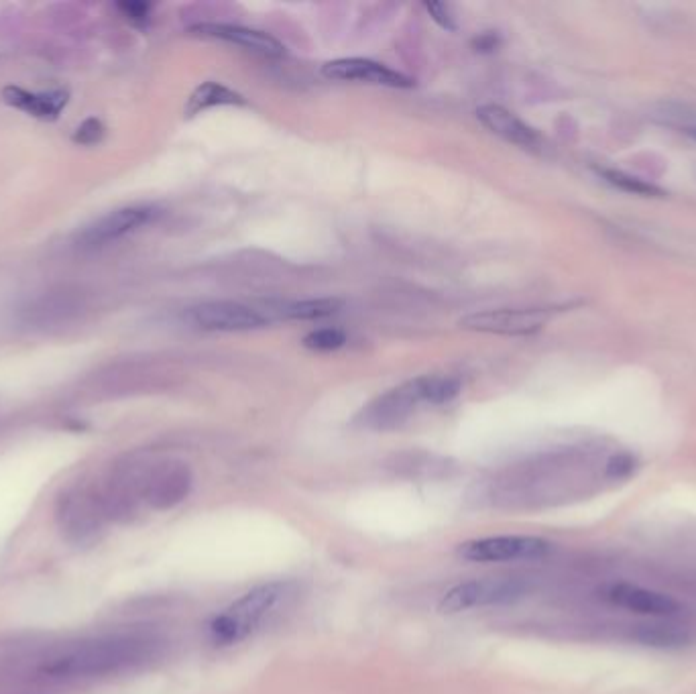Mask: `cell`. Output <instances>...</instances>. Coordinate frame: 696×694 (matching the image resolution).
Here are the masks:
<instances>
[{
	"mask_svg": "<svg viewBox=\"0 0 696 694\" xmlns=\"http://www.w3.org/2000/svg\"><path fill=\"white\" fill-rule=\"evenodd\" d=\"M161 652L163 640L159 635L151 631H125L45 654L37 660L35 668L45 682L60 684L129 672L155 662Z\"/></svg>",
	"mask_w": 696,
	"mask_h": 694,
	"instance_id": "obj_1",
	"label": "cell"
},
{
	"mask_svg": "<svg viewBox=\"0 0 696 694\" xmlns=\"http://www.w3.org/2000/svg\"><path fill=\"white\" fill-rule=\"evenodd\" d=\"M342 308V302L336 298H318L302 302H275L267 304L265 310H259L267 322L271 320H320L336 314Z\"/></svg>",
	"mask_w": 696,
	"mask_h": 694,
	"instance_id": "obj_16",
	"label": "cell"
},
{
	"mask_svg": "<svg viewBox=\"0 0 696 694\" xmlns=\"http://www.w3.org/2000/svg\"><path fill=\"white\" fill-rule=\"evenodd\" d=\"M346 342V334L338 328H320L310 332L304 338V346L310 351H318V353H330L340 349V346Z\"/></svg>",
	"mask_w": 696,
	"mask_h": 694,
	"instance_id": "obj_20",
	"label": "cell"
},
{
	"mask_svg": "<svg viewBox=\"0 0 696 694\" xmlns=\"http://www.w3.org/2000/svg\"><path fill=\"white\" fill-rule=\"evenodd\" d=\"M55 522L68 542L88 546L100 538L108 519L96 491L88 487H74L57 499Z\"/></svg>",
	"mask_w": 696,
	"mask_h": 694,
	"instance_id": "obj_4",
	"label": "cell"
},
{
	"mask_svg": "<svg viewBox=\"0 0 696 694\" xmlns=\"http://www.w3.org/2000/svg\"><path fill=\"white\" fill-rule=\"evenodd\" d=\"M422 403H428L426 377L412 379L379 395L359 414V424L371 430H393L408 420Z\"/></svg>",
	"mask_w": 696,
	"mask_h": 694,
	"instance_id": "obj_5",
	"label": "cell"
},
{
	"mask_svg": "<svg viewBox=\"0 0 696 694\" xmlns=\"http://www.w3.org/2000/svg\"><path fill=\"white\" fill-rule=\"evenodd\" d=\"M426 385L430 406H442V403L452 401L460 393V381L454 377L426 375Z\"/></svg>",
	"mask_w": 696,
	"mask_h": 694,
	"instance_id": "obj_19",
	"label": "cell"
},
{
	"mask_svg": "<svg viewBox=\"0 0 696 694\" xmlns=\"http://www.w3.org/2000/svg\"><path fill=\"white\" fill-rule=\"evenodd\" d=\"M692 135H694V137H696V131H692Z\"/></svg>",
	"mask_w": 696,
	"mask_h": 694,
	"instance_id": "obj_24",
	"label": "cell"
},
{
	"mask_svg": "<svg viewBox=\"0 0 696 694\" xmlns=\"http://www.w3.org/2000/svg\"><path fill=\"white\" fill-rule=\"evenodd\" d=\"M192 489V475L188 467L180 462H165V465L147 469L143 485V501L149 507L165 511L182 503Z\"/></svg>",
	"mask_w": 696,
	"mask_h": 694,
	"instance_id": "obj_9",
	"label": "cell"
},
{
	"mask_svg": "<svg viewBox=\"0 0 696 694\" xmlns=\"http://www.w3.org/2000/svg\"><path fill=\"white\" fill-rule=\"evenodd\" d=\"M428 15L446 31H456V19H454V13L448 5L444 3H426L424 5Z\"/></svg>",
	"mask_w": 696,
	"mask_h": 694,
	"instance_id": "obj_21",
	"label": "cell"
},
{
	"mask_svg": "<svg viewBox=\"0 0 696 694\" xmlns=\"http://www.w3.org/2000/svg\"><path fill=\"white\" fill-rule=\"evenodd\" d=\"M192 31L198 35H204V37H212V39H220V41H226L232 45L245 47V49L261 53V55H269V57H281L285 53V47L269 33L247 29L241 25L202 23V25L192 27Z\"/></svg>",
	"mask_w": 696,
	"mask_h": 694,
	"instance_id": "obj_14",
	"label": "cell"
},
{
	"mask_svg": "<svg viewBox=\"0 0 696 694\" xmlns=\"http://www.w3.org/2000/svg\"><path fill=\"white\" fill-rule=\"evenodd\" d=\"M3 98L7 104L33 114L37 119H55L62 108L68 104L66 92H29L17 86H9L3 92Z\"/></svg>",
	"mask_w": 696,
	"mask_h": 694,
	"instance_id": "obj_15",
	"label": "cell"
},
{
	"mask_svg": "<svg viewBox=\"0 0 696 694\" xmlns=\"http://www.w3.org/2000/svg\"><path fill=\"white\" fill-rule=\"evenodd\" d=\"M601 599L615 609L640 617L670 619L680 613V603L672 595L629 581L607 583L601 589Z\"/></svg>",
	"mask_w": 696,
	"mask_h": 694,
	"instance_id": "obj_7",
	"label": "cell"
},
{
	"mask_svg": "<svg viewBox=\"0 0 696 694\" xmlns=\"http://www.w3.org/2000/svg\"><path fill=\"white\" fill-rule=\"evenodd\" d=\"M190 318L196 326L204 330H220V332H243V330H255L269 324L267 318L257 308H251L239 302H208V304L196 306L190 312Z\"/></svg>",
	"mask_w": 696,
	"mask_h": 694,
	"instance_id": "obj_11",
	"label": "cell"
},
{
	"mask_svg": "<svg viewBox=\"0 0 696 694\" xmlns=\"http://www.w3.org/2000/svg\"><path fill=\"white\" fill-rule=\"evenodd\" d=\"M121 11H123L131 21H145V19L149 17V5H143V3L121 5Z\"/></svg>",
	"mask_w": 696,
	"mask_h": 694,
	"instance_id": "obj_23",
	"label": "cell"
},
{
	"mask_svg": "<svg viewBox=\"0 0 696 694\" xmlns=\"http://www.w3.org/2000/svg\"><path fill=\"white\" fill-rule=\"evenodd\" d=\"M479 121L497 137L505 139L507 143H513L521 149H540L542 137L536 129L526 125L521 119H517L513 112L499 104H485L477 110Z\"/></svg>",
	"mask_w": 696,
	"mask_h": 694,
	"instance_id": "obj_13",
	"label": "cell"
},
{
	"mask_svg": "<svg viewBox=\"0 0 696 694\" xmlns=\"http://www.w3.org/2000/svg\"><path fill=\"white\" fill-rule=\"evenodd\" d=\"M548 312L544 310H485L464 316L458 324L464 330L503 334V336H528L544 328Z\"/></svg>",
	"mask_w": 696,
	"mask_h": 694,
	"instance_id": "obj_8",
	"label": "cell"
},
{
	"mask_svg": "<svg viewBox=\"0 0 696 694\" xmlns=\"http://www.w3.org/2000/svg\"><path fill=\"white\" fill-rule=\"evenodd\" d=\"M601 176L605 178V182H609L611 186L623 190V192H631V194H640V196H660L662 190H658L652 184H646L644 180H637L627 176V173L621 171H613V169H601Z\"/></svg>",
	"mask_w": 696,
	"mask_h": 694,
	"instance_id": "obj_18",
	"label": "cell"
},
{
	"mask_svg": "<svg viewBox=\"0 0 696 694\" xmlns=\"http://www.w3.org/2000/svg\"><path fill=\"white\" fill-rule=\"evenodd\" d=\"M296 589L298 587L292 581H269L251 589L212 619L208 627L212 640L220 646L247 640L277 613V609L294 599Z\"/></svg>",
	"mask_w": 696,
	"mask_h": 694,
	"instance_id": "obj_2",
	"label": "cell"
},
{
	"mask_svg": "<svg viewBox=\"0 0 696 694\" xmlns=\"http://www.w3.org/2000/svg\"><path fill=\"white\" fill-rule=\"evenodd\" d=\"M243 104H247V100L239 92L216 82H206L198 86L188 98L186 117H196V114L214 106H243Z\"/></svg>",
	"mask_w": 696,
	"mask_h": 694,
	"instance_id": "obj_17",
	"label": "cell"
},
{
	"mask_svg": "<svg viewBox=\"0 0 696 694\" xmlns=\"http://www.w3.org/2000/svg\"><path fill=\"white\" fill-rule=\"evenodd\" d=\"M153 210L147 206H129L114 210L90 226H86L82 233L78 235V245L82 249H98L104 245H110L114 241H119L131 233H135L137 228L145 226L153 218Z\"/></svg>",
	"mask_w": 696,
	"mask_h": 694,
	"instance_id": "obj_10",
	"label": "cell"
},
{
	"mask_svg": "<svg viewBox=\"0 0 696 694\" xmlns=\"http://www.w3.org/2000/svg\"><path fill=\"white\" fill-rule=\"evenodd\" d=\"M552 552V544L536 536H495L469 540L458 546V558L467 562H532L542 560Z\"/></svg>",
	"mask_w": 696,
	"mask_h": 694,
	"instance_id": "obj_6",
	"label": "cell"
},
{
	"mask_svg": "<svg viewBox=\"0 0 696 694\" xmlns=\"http://www.w3.org/2000/svg\"><path fill=\"white\" fill-rule=\"evenodd\" d=\"M322 74L328 80L367 82V84L387 86V88H412L416 84L410 76L395 72L373 60H363V57H346V60L328 62L322 68Z\"/></svg>",
	"mask_w": 696,
	"mask_h": 694,
	"instance_id": "obj_12",
	"label": "cell"
},
{
	"mask_svg": "<svg viewBox=\"0 0 696 694\" xmlns=\"http://www.w3.org/2000/svg\"><path fill=\"white\" fill-rule=\"evenodd\" d=\"M532 583L526 576H487L475 581L460 583L444 593L438 609L442 613L454 615L475 609L513 605L528 597Z\"/></svg>",
	"mask_w": 696,
	"mask_h": 694,
	"instance_id": "obj_3",
	"label": "cell"
},
{
	"mask_svg": "<svg viewBox=\"0 0 696 694\" xmlns=\"http://www.w3.org/2000/svg\"><path fill=\"white\" fill-rule=\"evenodd\" d=\"M102 135H104L102 125H100L98 121L90 119V121H86V123H84L80 129H78V133H76V141H78V143H82V145H92V143L100 141V139H102Z\"/></svg>",
	"mask_w": 696,
	"mask_h": 694,
	"instance_id": "obj_22",
	"label": "cell"
}]
</instances>
